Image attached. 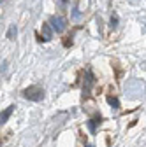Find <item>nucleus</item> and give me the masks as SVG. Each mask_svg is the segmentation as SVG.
Instances as JSON below:
<instances>
[{"instance_id": "nucleus-7", "label": "nucleus", "mask_w": 146, "mask_h": 147, "mask_svg": "<svg viewBox=\"0 0 146 147\" xmlns=\"http://www.w3.org/2000/svg\"><path fill=\"white\" fill-rule=\"evenodd\" d=\"M16 33H18L16 25H11L9 30H7V39H9V40H14V39H16Z\"/></svg>"}, {"instance_id": "nucleus-2", "label": "nucleus", "mask_w": 146, "mask_h": 147, "mask_svg": "<svg viewBox=\"0 0 146 147\" xmlns=\"http://www.w3.org/2000/svg\"><path fill=\"white\" fill-rule=\"evenodd\" d=\"M49 25H51V28L57 32V33H62V32L67 28L65 20H63V18H60V16H53L51 20H49Z\"/></svg>"}, {"instance_id": "nucleus-3", "label": "nucleus", "mask_w": 146, "mask_h": 147, "mask_svg": "<svg viewBox=\"0 0 146 147\" xmlns=\"http://www.w3.org/2000/svg\"><path fill=\"white\" fill-rule=\"evenodd\" d=\"M12 112H14V105H9L5 110H2V112H0V126L5 124V123L9 121V117H11Z\"/></svg>"}, {"instance_id": "nucleus-8", "label": "nucleus", "mask_w": 146, "mask_h": 147, "mask_svg": "<svg viewBox=\"0 0 146 147\" xmlns=\"http://www.w3.org/2000/svg\"><path fill=\"white\" fill-rule=\"evenodd\" d=\"M97 123L100 124V117H95V119H92V121L88 123V126H90V130H92V131H95V126H97Z\"/></svg>"}, {"instance_id": "nucleus-11", "label": "nucleus", "mask_w": 146, "mask_h": 147, "mask_svg": "<svg viewBox=\"0 0 146 147\" xmlns=\"http://www.w3.org/2000/svg\"><path fill=\"white\" fill-rule=\"evenodd\" d=\"M0 2H2V0H0Z\"/></svg>"}, {"instance_id": "nucleus-9", "label": "nucleus", "mask_w": 146, "mask_h": 147, "mask_svg": "<svg viewBox=\"0 0 146 147\" xmlns=\"http://www.w3.org/2000/svg\"><path fill=\"white\" fill-rule=\"evenodd\" d=\"M116 25H118V18H116V16H111V26L115 28Z\"/></svg>"}, {"instance_id": "nucleus-10", "label": "nucleus", "mask_w": 146, "mask_h": 147, "mask_svg": "<svg viewBox=\"0 0 146 147\" xmlns=\"http://www.w3.org/2000/svg\"><path fill=\"white\" fill-rule=\"evenodd\" d=\"M62 2H65V0H62Z\"/></svg>"}, {"instance_id": "nucleus-4", "label": "nucleus", "mask_w": 146, "mask_h": 147, "mask_svg": "<svg viewBox=\"0 0 146 147\" xmlns=\"http://www.w3.org/2000/svg\"><path fill=\"white\" fill-rule=\"evenodd\" d=\"M93 82H95V79H93V74H92V72H88V74H86V79H85V86H83L85 95H88V93H90V88L93 86Z\"/></svg>"}, {"instance_id": "nucleus-5", "label": "nucleus", "mask_w": 146, "mask_h": 147, "mask_svg": "<svg viewBox=\"0 0 146 147\" xmlns=\"http://www.w3.org/2000/svg\"><path fill=\"white\" fill-rule=\"evenodd\" d=\"M42 33H44V40H49L53 37V28L49 23H42Z\"/></svg>"}, {"instance_id": "nucleus-6", "label": "nucleus", "mask_w": 146, "mask_h": 147, "mask_svg": "<svg viewBox=\"0 0 146 147\" xmlns=\"http://www.w3.org/2000/svg\"><path fill=\"white\" fill-rule=\"evenodd\" d=\"M106 100H107V103L111 105L113 109H120V100H118L116 96H113V95H107V98H106Z\"/></svg>"}, {"instance_id": "nucleus-1", "label": "nucleus", "mask_w": 146, "mask_h": 147, "mask_svg": "<svg viewBox=\"0 0 146 147\" xmlns=\"http://www.w3.org/2000/svg\"><path fill=\"white\" fill-rule=\"evenodd\" d=\"M23 96L30 102H41L44 98V89L39 86H28L27 89H23Z\"/></svg>"}]
</instances>
